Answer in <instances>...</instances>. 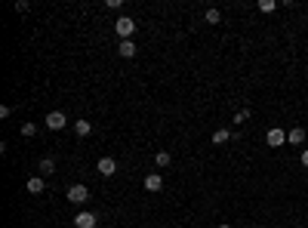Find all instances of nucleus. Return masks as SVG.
I'll return each instance as SVG.
<instances>
[{
  "mask_svg": "<svg viewBox=\"0 0 308 228\" xmlns=\"http://www.w3.org/2000/svg\"><path fill=\"white\" fill-rule=\"evenodd\" d=\"M114 31H117V37H120V40H130L133 34H136V22L130 19V15H117Z\"/></svg>",
  "mask_w": 308,
  "mask_h": 228,
  "instance_id": "obj_1",
  "label": "nucleus"
},
{
  "mask_svg": "<svg viewBox=\"0 0 308 228\" xmlns=\"http://www.w3.org/2000/svg\"><path fill=\"white\" fill-rule=\"evenodd\" d=\"M43 127H46V130H52V133H59V130H65V127H68V117H65L62 111H49V114L43 117Z\"/></svg>",
  "mask_w": 308,
  "mask_h": 228,
  "instance_id": "obj_2",
  "label": "nucleus"
},
{
  "mask_svg": "<svg viewBox=\"0 0 308 228\" xmlns=\"http://www.w3.org/2000/svg\"><path fill=\"white\" fill-rule=\"evenodd\" d=\"M265 145H268V148H281V145H287V130L271 127V130L265 133Z\"/></svg>",
  "mask_w": 308,
  "mask_h": 228,
  "instance_id": "obj_3",
  "label": "nucleus"
},
{
  "mask_svg": "<svg viewBox=\"0 0 308 228\" xmlns=\"http://www.w3.org/2000/svg\"><path fill=\"white\" fill-rule=\"evenodd\" d=\"M96 173L105 176V179H111L114 173H117V161H114V157H102V161L96 164Z\"/></svg>",
  "mask_w": 308,
  "mask_h": 228,
  "instance_id": "obj_4",
  "label": "nucleus"
},
{
  "mask_svg": "<svg viewBox=\"0 0 308 228\" xmlns=\"http://www.w3.org/2000/svg\"><path fill=\"white\" fill-rule=\"evenodd\" d=\"M86 198H89L86 185H80V182H77V185H71V188H68V201H71V204H77V207H80V204H86Z\"/></svg>",
  "mask_w": 308,
  "mask_h": 228,
  "instance_id": "obj_5",
  "label": "nucleus"
},
{
  "mask_svg": "<svg viewBox=\"0 0 308 228\" xmlns=\"http://www.w3.org/2000/svg\"><path fill=\"white\" fill-rule=\"evenodd\" d=\"M74 225H77V228H96V225H99V216L89 213V210H83V213L74 216Z\"/></svg>",
  "mask_w": 308,
  "mask_h": 228,
  "instance_id": "obj_6",
  "label": "nucleus"
},
{
  "mask_svg": "<svg viewBox=\"0 0 308 228\" xmlns=\"http://www.w3.org/2000/svg\"><path fill=\"white\" fill-rule=\"evenodd\" d=\"M164 188V176H160V173H148V176H145V191H160Z\"/></svg>",
  "mask_w": 308,
  "mask_h": 228,
  "instance_id": "obj_7",
  "label": "nucleus"
},
{
  "mask_svg": "<svg viewBox=\"0 0 308 228\" xmlns=\"http://www.w3.org/2000/svg\"><path fill=\"white\" fill-rule=\"evenodd\" d=\"M287 142H290V145H302V142H305V130H302V127L287 130Z\"/></svg>",
  "mask_w": 308,
  "mask_h": 228,
  "instance_id": "obj_8",
  "label": "nucleus"
},
{
  "mask_svg": "<svg viewBox=\"0 0 308 228\" xmlns=\"http://www.w3.org/2000/svg\"><path fill=\"white\" fill-rule=\"evenodd\" d=\"M25 188L31 191V195H43V188H46V182H43V176H31Z\"/></svg>",
  "mask_w": 308,
  "mask_h": 228,
  "instance_id": "obj_9",
  "label": "nucleus"
},
{
  "mask_svg": "<svg viewBox=\"0 0 308 228\" xmlns=\"http://www.w3.org/2000/svg\"><path fill=\"white\" fill-rule=\"evenodd\" d=\"M117 52H120L123 59H133V56H136V43H133V40H120V43H117Z\"/></svg>",
  "mask_w": 308,
  "mask_h": 228,
  "instance_id": "obj_10",
  "label": "nucleus"
},
{
  "mask_svg": "<svg viewBox=\"0 0 308 228\" xmlns=\"http://www.w3.org/2000/svg\"><path fill=\"white\" fill-rule=\"evenodd\" d=\"M228 139H234V133L222 127V130H216V133H213V145H225V142H228Z\"/></svg>",
  "mask_w": 308,
  "mask_h": 228,
  "instance_id": "obj_11",
  "label": "nucleus"
},
{
  "mask_svg": "<svg viewBox=\"0 0 308 228\" xmlns=\"http://www.w3.org/2000/svg\"><path fill=\"white\" fill-rule=\"evenodd\" d=\"M74 133L77 136H89L93 133V124H89V120H74Z\"/></svg>",
  "mask_w": 308,
  "mask_h": 228,
  "instance_id": "obj_12",
  "label": "nucleus"
},
{
  "mask_svg": "<svg viewBox=\"0 0 308 228\" xmlns=\"http://www.w3.org/2000/svg\"><path fill=\"white\" fill-rule=\"evenodd\" d=\"M40 173H43V176L56 173V161H52V157H40Z\"/></svg>",
  "mask_w": 308,
  "mask_h": 228,
  "instance_id": "obj_13",
  "label": "nucleus"
},
{
  "mask_svg": "<svg viewBox=\"0 0 308 228\" xmlns=\"http://www.w3.org/2000/svg\"><path fill=\"white\" fill-rule=\"evenodd\" d=\"M170 161H173L170 151H157V154H154V164H157V167H170Z\"/></svg>",
  "mask_w": 308,
  "mask_h": 228,
  "instance_id": "obj_14",
  "label": "nucleus"
},
{
  "mask_svg": "<svg viewBox=\"0 0 308 228\" xmlns=\"http://www.w3.org/2000/svg\"><path fill=\"white\" fill-rule=\"evenodd\" d=\"M256 9H259V12H275V9H278V3H275V0H259Z\"/></svg>",
  "mask_w": 308,
  "mask_h": 228,
  "instance_id": "obj_15",
  "label": "nucleus"
},
{
  "mask_svg": "<svg viewBox=\"0 0 308 228\" xmlns=\"http://www.w3.org/2000/svg\"><path fill=\"white\" fill-rule=\"evenodd\" d=\"M204 19H207L210 25H219V22H222V12H219V9H207V15H204Z\"/></svg>",
  "mask_w": 308,
  "mask_h": 228,
  "instance_id": "obj_16",
  "label": "nucleus"
},
{
  "mask_svg": "<svg viewBox=\"0 0 308 228\" xmlns=\"http://www.w3.org/2000/svg\"><path fill=\"white\" fill-rule=\"evenodd\" d=\"M247 120H250V108H241L238 114H234V120H231V124H247Z\"/></svg>",
  "mask_w": 308,
  "mask_h": 228,
  "instance_id": "obj_17",
  "label": "nucleus"
},
{
  "mask_svg": "<svg viewBox=\"0 0 308 228\" xmlns=\"http://www.w3.org/2000/svg\"><path fill=\"white\" fill-rule=\"evenodd\" d=\"M22 136H25V139L37 136V124H22Z\"/></svg>",
  "mask_w": 308,
  "mask_h": 228,
  "instance_id": "obj_18",
  "label": "nucleus"
},
{
  "mask_svg": "<svg viewBox=\"0 0 308 228\" xmlns=\"http://www.w3.org/2000/svg\"><path fill=\"white\" fill-rule=\"evenodd\" d=\"M15 12H28V0H15Z\"/></svg>",
  "mask_w": 308,
  "mask_h": 228,
  "instance_id": "obj_19",
  "label": "nucleus"
},
{
  "mask_svg": "<svg viewBox=\"0 0 308 228\" xmlns=\"http://www.w3.org/2000/svg\"><path fill=\"white\" fill-rule=\"evenodd\" d=\"M120 3H123V0H105V6H108V9H120Z\"/></svg>",
  "mask_w": 308,
  "mask_h": 228,
  "instance_id": "obj_20",
  "label": "nucleus"
},
{
  "mask_svg": "<svg viewBox=\"0 0 308 228\" xmlns=\"http://www.w3.org/2000/svg\"><path fill=\"white\" fill-rule=\"evenodd\" d=\"M302 167H308V148L302 151Z\"/></svg>",
  "mask_w": 308,
  "mask_h": 228,
  "instance_id": "obj_21",
  "label": "nucleus"
},
{
  "mask_svg": "<svg viewBox=\"0 0 308 228\" xmlns=\"http://www.w3.org/2000/svg\"><path fill=\"white\" fill-rule=\"evenodd\" d=\"M216 228H231V225H228V222H222V225H216Z\"/></svg>",
  "mask_w": 308,
  "mask_h": 228,
  "instance_id": "obj_22",
  "label": "nucleus"
}]
</instances>
